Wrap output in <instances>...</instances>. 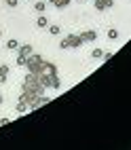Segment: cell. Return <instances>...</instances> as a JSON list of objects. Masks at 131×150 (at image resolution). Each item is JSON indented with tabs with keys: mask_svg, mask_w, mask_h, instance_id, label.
<instances>
[{
	"mask_svg": "<svg viewBox=\"0 0 131 150\" xmlns=\"http://www.w3.org/2000/svg\"><path fill=\"white\" fill-rule=\"evenodd\" d=\"M93 6L97 11H106V0H93Z\"/></svg>",
	"mask_w": 131,
	"mask_h": 150,
	"instance_id": "obj_13",
	"label": "cell"
},
{
	"mask_svg": "<svg viewBox=\"0 0 131 150\" xmlns=\"http://www.w3.org/2000/svg\"><path fill=\"white\" fill-rule=\"evenodd\" d=\"M36 25H38V28H49V19H47L45 15H40L38 21H36Z\"/></svg>",
	"mask_w": 131,
	"mask_h": 150,
	"instance_id": "obj_11",
	"label": "cell"
},
{
	"mask_svg": "<svg viewBox=\"0 0 131 150\" xmlns=\"http://www.w3.org/2000/svg\"><path fill=\"white\" fill-rule=\"evenodd\" d=\"M114 6V0H106V8H112Z\"/></svg>",
	"mask_w": 131,
	"mask_h": 150,
	"instance_id": "obj_23",
	"label": "cell"
},
{
	"mask_svg": "<svg viewBox=\"0 0 131 150\" xmlns=\"http://www.w3.org/2000/svg\"><path fill=\"white\" fill-rule=\"evenodd\" d=\"M15 110H17L19 114H25V112H30V106H28V104H23V102H19Z\"/></svg>",
	"mask_w": 131,
	"mask_h": 150,
	"instance_id": "obj_10",
	"label": "cell"
},
{
	"mask_svg": "<svg viewBox=\"0 0 131 150\" xmlns=\"http://www.w3.org/2000/svg\"><path fill=\"white\" fill-rule=\"evenodd\" d=\"M70 4V0H55V8H66Z\"/></svg>",
	"mask_w": 131,
	"mask_h": 150,
	"instance_id": "obj_17",
	"label": "cell"
},
{
	"mask_svg": "<svg viewBox=\"0 0 131 150\" xmlns=\"http://www.w3.org/2000/svg\"><path fill=\"white\" fill-rule=\"evenodd\" d=\"M2 102H4V99H2V95H0V104H2Z\"/></svg>",
	"mask_w": 131,
	"mask_h": 150,
	"instance_id": "obj_24",
	"label": "cell"
},
{
	"mask_svg": "<svg viewBox=\"0 0 131 150\" xmlns=\"http://www.w3.org/2000/svg\"><path fill=\"white\" fill-rule=\"evenodd\" d=\"M80 45H83V40H80L78 34H68L62 42H59V47L62 49H78Z\"/></svg>",
	"mask_w": 131,
	"mask_h": 150,
	"instance_id": "obj_3",
	"label": "cell"
},
{
	"mask_svg": "<svg viewBox=\"0 0 131 150\" xmlns=\"http://www.w3.org/2000/svg\"><path fill=\"white\" fill-rule=\"evenodd\" d=\"M8 123H11V118H6V116L0 118V127H4V125H8Z\"/></svg>",
	"mask_w": 131,
	"mask_h": 150,
	"instance_id": "obj_22",
	"label": "cell"
},
{
	"mask_svg": "<svg viewBox=\"0 0 131 150\" xmlns=\"http://www.w3.org/2000/svg\"><path fill=\"white\" fill-rule=\"evenodd\" d=\"M108 38L116 40V38H118V30H116V28H110V30H108Z\"/></svg>",
	"mask_w": 131,
	"mask_h": 150,
	"instance_id": "obj_16",
	"label": "cell"
},
{
	"mask_svg": "<svg viewBox=\"0 0 131 150\" xmlns=\"http://www.w3.org/2000/svg\"><path fill=\"white\" fill-rule=\"evenodd\" d=\"M78 2H85V0H78Z\"/></svg>",
	"mask_w": 131,
	"mask_h": 150,
	"instance_id": "obj_25",
	"label": "cell"
},
{
	"mask_svg": "<svg viewBox=\"0 0 131 150\" xmlns=\"http://www.w3.org/2000/svg\"><path fill=\"white\" fill-rule=\"evenodd\" d=\"M38 74H45V76H55V74H57V68H55V64H51V62H45Z\"/></svg>",
	"mask_w": 131,
	"mask_h": 150,
	"instance_id": "obj_4",
	"label": "cell"
},
{
	"mask_svg": "<svg viewBox=\"0 0 131 150\" xmlns=\"http://www.w3.org/2000/svg\"><path fill=\"white\" fill-rule=\"evenodd\" d=\"M0 36H2V32H0Z\"/></svg>",
	"mask_w": 131,
	"mask_h": 150,
	"instance_id": "obj_26",
	"label": "cell"
},
{
	"mask_svg": "<svg viewBox=\"0 0 131 150\" xmlns=\"http://www.w3.org/2000/svg\"><path fill=\"white\" fill-rule=\"evenodd\" d=\"M49 34H51V36H57V34H59V25H49Z\"/></svg>",
	"mask_w": 131,
	"mask_h": 150,
	"instance_id": "obj_19",
	"label": "cell"
},
{
	"mask_svg": "<svg viewBox=\"0 0 131 150\" xmlns=\"http://www.w3.org/2000/svg\"><path fill=\"white\" fill-rule=\"evenodd\" d=\"M34 8H36V13H42L45 8H47V2H45V0H36V2H34Z\"/></svg>",
	"mask_w": 131,
	"mask_h": 150,
	"instance_id": "obj_9",
	"label": "cell"
},
{
	"mask_svg": "<svg viewBox=\"0 0 131 150\" xmlns=\"http://www.w3.org/2000/svg\"><path fill=\"white\" fill-rule=\"evenodd\" d=\"M34 51H32V45H21L19 47V55H25V57H30Z\"/></svg>",
	"mask_w": 131,
	"mask_h": 150,
	"instance_id": "obj_7",
	"label": "cell"
},
{
	"mask_svg": "<svg viewBox=\"0 0 131 150\" xmlns=\"http://www.w3.org/2000/svg\"><path fill=\"white\" fill-rule=\"evenodd\" d=\"M36 76H38V83L42 85L45 89H49V87H51V76H45V74H36Z\"/></svg>",
	"mask_w": 131,
	"mask_h": 150,
	"instance_id": "obj_6",
	"label": "cell"
},
{
	"mask_svg": "<svg viewBox=\"0 0 131 150\" xmlns=\"http://www.w3.org/2000/svg\"><path fill=\"white\" fill-rule=\"evenodd\" d=\"M19 4V0H6V6H11V8H15Z\"/></svg>",
	"mask_w": 131,
	"mask_h": 150,
	"instance_id": "obj_20",
	"label": "cell"
},
{
	"mask_svg": "<svg viewBox=\"0 0 131 150\" xmlns=\"http://www.w3.org/2000/svg\"><path fill=\"white\" fill-rule=\"evenodd\" d=\"M42 64H45V59L40 57V55H36V53H32V55L28 57V62H25V68H28V72L38 74L40 68H42Z\"/></svg>",
	"mask_w": 131,
	"mask_h": 150,
	"instance_id": "obj_2",
	"label": "cell"
},
{
	"mask_svg": "<svg viewBox=\"0 0 131 150\" xmlns=\"http://www.w3.org/2000/svg\"><path fill=\"white\" fill-rule=\"evenodd\" d=\"M23 91H30V93H34V95H42L45 93V87L38 83V76L32 74V72H28V76L23 78Z\"/></svg>",
	"mask_w": 131,
	"mask_h": 150,
	"instance_id": "obj_1",
	"label": "cell"
},
{
	"mask_svg": "<svg viewBox=\"0 0 131 150\" xmlns=\"http://www.w3.org/2000/svg\"><path fill=\"white\" fill-rule=\"evenodd\" d=\"M78 36H80V40H83V42H93L97 38V32H95V30H85V32L78 34Z\"/></svg>",
	"mask_w": 131,
	"mask_h": 150,
	"instance_id": "obj_5",
	"label": "cell"
},
{
	"mask_svg": "<svg viewBox=\"0 0 131 150\" xmlns=\"http://www.w3.org/2000/svg\"><path fill=\"white\" fill-rule=\"evenodd\" d=\"M6 49H11V51H15V49H19V40H17V38H11V40L6 42Z\"/></svg>",
	"mask_w": 131,
	"mask_h": 150,
	"instance_id": "obj_12",
	"label": "cell"
},
{
	"mask_svg": "<svg viewBox=\"0 0 131 150\" xmlns=\"http://www.w3.org/2000/svg\"><path fill=\"white\" fill-rule=\"evenodd\" d=\"M51 87H53V89H59V87H62V81H59V76H57V74L51 76Z\"/></svg>",
	"mask_w": 131,
	"mask_h": 150,
	"instance_id": "obj_14",
	"label": "cell"
},
{
	"mask_svg": "<svg viewBox=\"0 0 131 150\" xmlns=\"http://www.w3.org/2000/svg\"><path fill=\"white\" fill-rule=\"evenodd\" d=\"M102 55H104L102 49H93V53H91V57H93V59H102Z\"/></svg>",
	"mask_w": 131,
	"mask_h": 150,
	"instance_id": "obj_18",
	"label": "cell"
},
{
	"mask_svg": "<svg viewBox=\"0 0 131 150\" xmlns=\"http://www.w3.org/2000/svg\"><path fill=\"white\" fill-rule=\"evenodd\" d=\"M6 78H8V66L2 64V66H0V83H4Z\"/></svg>",
	"mask_w": 131,
	"mask_h": 150,
	"instance_id": "obj_8",
	"label": "cell"
},
{
	"mask_svg": "<svg viewBox=\"0 0 131 150\" xmlns=\"http://www.w3.org/2000/svg\"><path fill=\"white\" fill-rule=\"evenodd\" d=\"M25 62H28V57H25V55H19V53H17V59H15V64H17L19 68H21V66H25Z\"/></svg>",
	"mask_w": 131,
	"mask_h": 150,
	"instance_id": "obj_15",
	"label": "cell"
},
{
	"mask_svg": "<svg viewBox=\"0 0 131 150\" xmlns=\"http://www.w3.org/2000/svg\"><path fill=\"white\" fill-rule=\"evenodd\" d=\"M112 55H114L112 51H106V53L102 55V59H104V62H108V59H110V57H112Z\"/></svg>",
	"mask_w": 131,
	"mask_h": 150,
	"instance_id": "obj_21",
	"label": "cell"
}]
</instances>
